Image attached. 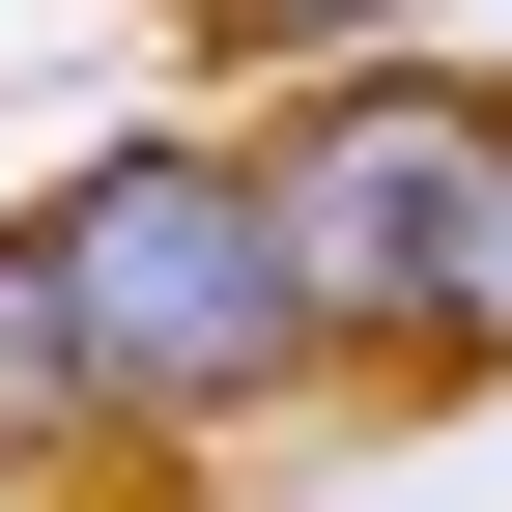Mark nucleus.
Masks as SVG:
<instances>
[{"instance_id": "2", "label": "nucleus", "mask_w": 512, "mask_h": 512, "mask_svg": "<svg viewBox=\"0 0 512 512\" xmlns=\"http://www.w3.org/2000/svg\"><path fill=\"white\" fill-rule=\"evenodd\" d=\"M57 313H86V399L114 456H200V427L313 399V285H285V200H256V143H200V114H143V143H86L29 200Z\"/></svg>"}, {"instance_id": "1", "label": "nucleus", "mask_w": 512, "mask_h": 512, "mask_svg": "<svg viewBox=\"0 0 512 512\" xmlns=\"http://www.w3.org/2000/svg\"><path fill=\"white\" fill-rule=\"evenodd\" d=\"M313 370H512V86L484 57H313L256 114Z\"/></svg>"}, {"instance_id": "3", "label": "nucleus", "mask_w": 512, "mask_h": 512, "mask_svg": "<svg viewBox=\"0 0 512 512\" xmlns=\"http://www.w3.org/2000/svg\"><path fill=\"white\" fill-rule=\"evenodd\" d=\"M86 456H114V399H86V313H57L29 200H0V484H86Z\"/></svg>"}]
</instances>
